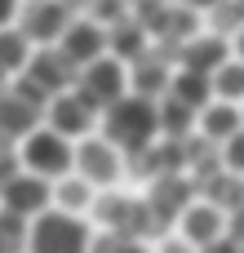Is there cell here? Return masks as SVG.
<instances>
[{
    "label": "cell",
    "mask_w": 244,
    "mask_h": 253,
    "mask_svg": "<svg viewBox=\"0 0 244 253\" xmlns=\"http://www.w3.org/2000/svg\"><path fill=\"white\" fill-rule=\"evenodd\" d=\"M98 129H102V138H107L124 160H138L147 147L160 142L156 98H142V93H124V98H116L111 107H102Z\"/></svg>",
    "instance_id": "6da1fadb"
},
{
    "label": "cell",
    "mask_w": 244,
    "mask_h": 253,
    "mask_svg": "<svg viewBox=\"0 0 244 253\" xmlns=\"http://www.w3.org/2000/svg\"><path fill=\"white\" fill-rule=\"evenodd\" d=\"M89 245H93V231L80 213L49 205L27 222V253H89Z\"/></svg>",
    "instance_id": "7a4b0ae2"
},
{
    "label": "cell",
    "mask_w": 244,
    "mask_h": 253,
    "mask_svg": "<svg viewBox=\"0 0 244 253\" xmlns=\"http://www.w3.org/2000/svg\"><path fill=\"white\" fill-rule=\"evenodd\" d=\"M18 165L27 169V173H36V178H62V173H71V138H62V133H53L49 125H36L31 133H22L18 142Z\"/></svg>",
    "instance_id": "3957f363"
},
{
    "label": "cell",
    "mask_w": 244,
    "mask_h": 253,
    "mask_svg": "<svg viewBox=\"0 0 244 253\" xmlns=\"http://www.w3.org/2000/svg\"><path fill=\"white\" fill-rule=\"evenodd\" d=\"M44 102L49 98L31 80H22V76H13L9 84H0V138L18 142L22 133H31L44 120Z\"/></svg>",
    "instance_id": "277c9868"
},
{
    "label": "cell",
    "mask_w": 244,
    "mask_h": 253,
    "mask_svg": "<svg viewBox=\"0 0 244 253\" xmlns=\"http://www.w3.org/2000/svg\"><path fill=\"white\" fill-rule=\"evenodd\" d=\"M120 169H124V156H120L98 129L71 142V173H80L89 187H111V182L120 178Z\"/></svg>",
    "instance_id": "5b68a950"
},
{
    "label": "cell",
    "mask_w": 244,
    "mask_h": 253,
    "mask_svg": "<svg viewBox=\"0 0 244 253\" xmlns=\"http://www.w3.org/2000/svg\"><path fill=\"white\" fill-rule=\"evenodd\" d=\"M76 89L102 111V107H111L116 98L129 93V67H124L116 53H98L93 62H84V67L76 71Z\"/></svg>",
    "instance_id": "8992f818"
},
{
    "label": "cell",
    "mask_w": 244,
    "mask_h": 253,
    "mask_svg": "<svg viewBox=\"0 0 244 253\" xmlns=\"http://www.w3.org/2000/svg\"><path fill=\"white\" fill-rule=\"evenodd\" d=\"M98 107L71 84V89H62V93H53L49 102H44V125L53 129V133H62V138H84V133H93L98 129Z\"/></svg>",
    "instance_id": "52a82bcc"
},
{
    "label": "cell",
    "mask_w": 244,
    "mask_h": 253,
    "mask_svg": "<svg viewBox=\"0 0 244 253\" xmlns=\"http://www.w3.org/2000/svg\"><path fill=\"white\" fill-rule=\"evenodd\" d=\"M76 62L58 49V44H36L31 49V58H27V67L18 71L22 80H31L44 98H53V93H62V89H71L76 84Z\"/></svg>",
    "instance_id": "ba28073f"
},
{
    "label": "cell",
    "mask_w": 244,
    "mask_h": 253,
    "mask_svg": "<svg viewBox=\"0 0 244 253\" xmlns=\"http://www.w3.org/2000/svg\"><path fill=\"white\" fill-rule=\"evenodd\" d=\"M67 22H71V9L62 0H18V13H13V27L31 44H58Z\"/></svg>",
    "instance_id": "9c48e42d"
},
{
    "label": "cell",
    "mask_w": 244,
    "mask_h": 253,
    "mask_svg": "<svg viewBox=\"0 0 244 253\" xmlns=\"http://www.w3.org/2000/svg\"><path fill=\"white\" fill-rule=\"evenodd\" d=\"M49 205H53V182L27 173V169H18V173L0 187V209L18 213V218H27V222H31L40 209H49Z\"/></svg>",
    "instance_id": "30bf717a"
},
{
    "label": "cell",
    "mask_w": 244,
    "mask_h": 253,
    "mask_svg": "<svg viewBox=\"0 0 244 253\" xmlns=\"http://www.w3.org/2000/svg\"><path fill=\"white\" fill-rule=\"evenodd\" d=\"M58 49H62L76 67H84V62H93L98 53H107V27H102L98 18H89V13H71V22H67L62 36H58Z\"/></svg>",
    "instance_id": "8fae6325"
},
{
    "label": "cell",
    "mask_w": 244,
    "mask_h": 253,
    "mask_svg": "<svg viewBox=\"0 0 244 253\" xmlns=\"http://www.w3.org/2000/svg\"><path fill=\"white\" fill-rule=\"evenodd\" d=\"M129 67V93H142V98H160L169 76H173V53L169 49H142L138 58L124 62Z\"/></svg>",
    "instance_id": "7c38bea8"
},
{
    "label": "cell",
    "mask_w": 244,
    "mask_h": 253,
    "mask_svg": "<svg viewBox=\"0 0 244 253\" xmlns=\"http://www.w3.org/2000/svg\"><path fill=\"white\" fill-rule=\"evenodd\" d=\"M178 227H182V240L191 249H200V245L227 236V205H218V200H191L178 213Z\"/></svg>",
    "instance_id": "4fadbf2b"
},
{
    "label": "cell",
    "mask_w": 244,
    "mask_h": 253,
    "mask_svg": "<svg viewBox=\"0 0 244 253\" xmlns=\"http://www.w3.org/2000/svg\"><path fill=\"white\" fill-rule=\"evenodd\" d=\"M147 27V36H156L160 40V49H169V53H178V44H187L196 31H200V9H191V4H164L151 22H142Z\"/></svg>",
    "instance_id": "5bb4252c"
},
{
    "label": "cell",
    "mask_w": 244,
    "mask_h": 253,
    "mask_svg": "<svg viewBox=\"0 0 244 253\" xmlns=\"http://www.w3.org/2000/svg\"><path fill=\"white\" fill-rule=\"evenodd\" d=\"M178 62L173 67H187V71H213L222 58H231V44L222 40V36H213V31H196L187 44H178V53H173Z\"/></svg>",
    "instance_id": "9a60e30c"
},
{
    "label": "cell",
    "mask_w": 244,
    "mask_h": 253,
    "mask_svg": "<svg viewBox=\"0 0 244 253\" xmlns=\"http://www.w3.org/2000/svg\"><path fill=\"white\" fill-rule=\"evenodd\" d=\"M240 125H244L240 107H236V102H222V98H209V102L196 111V133H200L204 142H227Z\"/></svg>",
    "instance_id": "2e32d148"
},
{
    "label": "cell",
    "mask_w": 244,
    "mask_h": 253,
    "mask_svg": "<svg viewBox=\"0 0 244 253\" xmlns=\"http://www.w3.org/2000/svg\"><path fill=\"white\" fill-rule=\"evenodd\" d=\"M160 98H173V102H182V107L200 111V107L213 98V89H209V76H204V71L173 67V76H169V84H164V93H160Z\"/></svg>",
    "instance_id": "e0dca14e"
},
{
    "label": "cell",
    "mask_w": 244,
    "mask_h": 253,
    "mask_svg": "<svg viewBox=\"0 0 244 253\" xmlns=\"http://www.w3.org/2000/svg\"><path fill=\"white\" fill-rule=\"evenodd\" d=\"M142 49H147V27H138L133 18L107 22V53H116L120 62H129V58H138Z\"/></svg>",
    "instance_id": "ac0fdd59"
},
{
    "label": "cell",
    "mask_w": 244,
    "mask_h": 253,
    "mask_svg": "<svg viewBox=\"0 0 244 253\" xmlns=\"http://www.w3.org/2000/svg\"><path fill=\"white\" fill-rule=\"evenodd\" d=\"M209 89H213V98H222V102H244V58H222L213 71H209Z\"/></svg>",
    "instance_id": "d6986e66"
},
{
    "label": "cell",
    "mask_w": 244,
    "mask_h": 253,
    "mask_svg": "<svg viewBox=\"0 0 244 253\" xmlns=\"http://www.w3.org/2000/svg\"><path fill=\"white\" fill-rule=\"evenodd\" d=\"M93 191H98V187H89L80 173H62V178H53V209L84 213V209L93 205Z\"/></svg>",
    "instance_id": "ffe728a7"
},
{
    "label": "cell",
    "mask_w": 244,
    "mask_h": 253,
    "mask_svg": "<svg viewBox=\"0 0 244 253\" xmlns=\"http://www.w3.org/2000/svg\"><path fill=\"white\" fill-rule=\"evenodd\" d=\"M31 49H36V44H31L13 22H9V27H0V76H4V80H9V76H18V71L27 67Z\"/></svg>",
    "instance_id": "44dd1931"
},
{
    "label": "cell",
    "mask_w": 244,
    "mask_h": 253,
    "mask_svg": "<svg viewBox=\"0 0 244 253\" xmlns=\"http://www.w3.org/2000/svg\"><path fill=\"white\" fill-rule=\"evenodd\" d=\"M0 253H27V218L0 209Z\"/></svg>",
    "instance_id": "7402d4cb"
},
{
    "label": "cell",
    "mask_w": 244,
    "mask_h": 253,
    "mask_svg": "<svg viewBox=\"0 0 244 253\" xmlns=\"http://www.w3.org/2000/svg\"><path fill=\"white\" fill-rule=\"evenodd\" d=\"M89 253H151L138 236H124V231H107L102 240H93Z\"/></svg>",
    "instance_id": "603a6c76"
},
{
    "label": "cell",
    "mask_w": 244,
    "mask_h": 253,
    "mask_svg": "<svg viewBox=\"0 0 244 253\" xmlns=\"http://www.w3.org/2000/svg\"><path fill=\"white\" fill-rule=\"evenodd\" d=\"M222 165H227L236 178H244V125L227 138V142H222Z\"/></svg>",
    "instance_id": "cb8c5ba5"
},
{
    "label": "cell",
    "mask_w": 244,
    "mask_h": 253,
    "mask_svg": "<svg viewBox=\"0 0 244 253\" xmlns=\"http://www.w3.org/2000/svg\"><path fill=\"white\" fill-rule=\"evenodd\" d=\"M18 169H22V165H18V147L0 138V187H4V182H9V178H13Z\"/></svg>",
    "instance_id": "d4e9b609"
},
{
    "label": "cell",
    "mask_w": 244,
    "mask_h": 253,
    "mask_svg": "<svg viewBox=\"0 0 244 253\" xmlns=\"http://www.w3.org/2000/svg\"><path fill=\"white\" fill-rule=\"evenodd\" d=\"M200 253H244V245H236L231 236H218V240H209V245H200Z\"/></svg>",
    "instance_id": "484cf974"
},
{
    "label": "cell",
    "mask_w": 244,
    "mask_h": 253,
    "mask_svg": "<svg viewBox=\"0 0 244 253\" xmlns=\"http://www.w3.org/2000/svg\"><path fill=\"white\" fill-rule=\"evenodd\" d=\"M13 13H18V0H0V27H9Z\"/></svg>",
    "instance_id": "4316f807"
},
{
    "label": "cell",
    "mask_w": 244,
    "mask_h": 253,
    "mask_svg": "<svg viewBox=\"0 0 244 253\" xmlns=\"http://www.w3.org/2000/svg\"><path fill=\"white\" fill-rule=\"evenodd\" d=\"M160 253H191V249H187V245H173V240H169V245H164Z\"/></svg>",
    "instance_id": "83f0119b"
},
{
    "label": "cell",
    "mask_w": 244,
    "mask_h": 253,
    "mask_svg": "<svg viewBox=\"0 0 244 253\" xmlns=\"http://www.w3.org/2000/svg\"><path fill=\"white\" fill-rule=\"evenodd\" d=\"M178 4H191V9H204V4H218V0H178Z\"/></svg>",
    "instance_id": "f1b7e54d"
}]
</instances>
